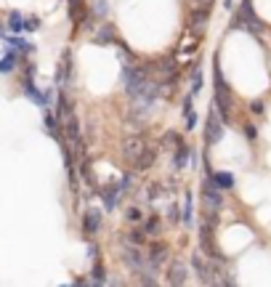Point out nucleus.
I'll use <instances>...</instances> for the list:
<instances>
[{"instance_id": "obj_1", "label": "nucleus", "mask_w": 271, "mask_h": 287, "mask_svg": "<svg viewBox=\"0 0 271 287\" xmlns=\"http://www.w3.org/2000/svg\"><path fill=\"white\" fill-rule=\"evenodd\" d=\"M221 112L223 123H229L231 117V90L226 85V80H223V72H221V64L216 61V104H213Z\"/></svg>"}, {"instance_id": "obj_2", "label": "nucleus", "mask_w": 271, "mask_h": 287, "mask_svg": "<svg viewBox=\"0 0 271 287\" xmlns=\"http://www.w3.org/2000/svg\"><path fill=\"white\" fill-rule=\"evenodd\" d=\"M231 27H239V30H247V32H253V35H258L260 30H263V24H260V19L255 16L253 3H250V0H242V6H239V11L234 16V22H231Z\"/></svg>"}, {"instance_id": "obj_3", "label": "nucleus", "mask_w": 271, "mask_h": 287, "mask_svg": "<svg viewBox=\"0 0 271 287\" xmlns=\"http://www.w3.org/2000/svg\"><path fill=\"white\" fill-rule=\"evenodd\" d=\"M146 80H149V69H146V67L125 64V69H123V88H125V93H128V96H133Z\"/></svg>"}, {"instance_id": "obj_4", "label": "nucleus", "mask_w": 271, "mask_h": 287, "mask_svg": "<svg viewBox=\"0 0 271 287\" xmlns=\"http://www.w3.org/2000/svg\"><path fill=\"white\" fill-rule=\"evenodd\" d=\"M123 263L128 266L130 274H141L144 266H146V250L136 242H128L123 247Z\"/></svg>"}, {"instance_id": "obj_5", "label": "nucleus", "mask_w": 271, "mask_h": 287, "mask_svg": "<svg viewBox=\"0 0 271 287\" xmlns=\"http://www.w3.org/2000/svg\"><path fill=\"white\" fill-rule=\"evenodd\" d=\"M165 263H167V245H165V242H154V245H149L144 271L157 274V271H162V266H165Z\"/></svg>"}, {"instance_id": "obj_6", "label": "nucleus", "mask_w": 271, "mask_h": 287, "mask_svg": "<svg viewBox=\"0 0 271 287\" xmlns=\"http://www.w3.org/2000/svg\"><path fill=\"white\" fill-rule=\"evenodd\" d=\"M223 117L216 107H210V112H208V125H205V141L208 144H218L221 138H223Z\"/></svg>"}, {"instance_id": "obj_7", "label": "nucleus", "mask_w": 271, "mask_h": 287, "mask_svg": "<svg viewBox=\"0 0 271 287\" xmlns=\"http://www.w3.org/2000/svg\"><path fill=\"white\" fill-rule=\"evenodd\" d=\"M202 202H205V210H213V213H218V210L223 208V194H221V189H218L210 178H205Z\"/></svg>"}, {"instance_id": "obj_8", "label": "nucleus", "mask_w": 271, "mask_h": 287, "mask_svg": "<svg viewBox=\"0 0 271 287\" xmlns=\"http://www.w3.org/2000/svg\"><path fill=\"white\" fill-rule=\"evenodd\" d=\"M8 27H11V32H32L40 27L37 19H27L22 11H11L8 14Z\"/></svg>"}, {"instance_id": "obj_9", "label": "nucleus", "mask_w": 271, "mask_h": 287, "mask_svg": "<svg viewBox=\"0 0 271 287\" xmlns=\"http://www.w3.org/2000/svg\"><path fill=\"white\" fill-rule=\"evenodd\" d=\"M99 229H101V208L88 205L85 213H82V231L88 237H93V234H99Z\"/></svg>"}, {"instance_id": "obj_10", "label": "nucleus", "mask_w": 271, "mask_h": 287, "mask_svg": "<svg viewBox=\"0 0 271 287\" xmlns=\"http://www.w3.org/2000/svg\"><path fill=\"white\" fill-rule=\"evenodd\" d=\"M144 149H146V141H144V138H141V136H130L128 141H125V146H123V154H125V160L133 165V162L138 160V154H141Z\"/></svg>"}, {"instance_id": "obj_11", "label": "nucleus", "mask_w": 271, "mask_h": 287, "mask_svg": "<svg viewBox=\"0 0 271 287\" xmlns=\"http://www.w3.org/2000/svg\"><path fill=\"white\" fill-rule=\"evenodd\" d=\"M120 186H117V181L115 183H107L104 189H101V200H104V208H107V213H112L117 208V202H120Z\"/></svg>"}, {"instance_id": "obj_12", "label": "nucleus", "mask_w": 271, "mask_h": 287, "mask_svg": "<svg viewBox=\"0 0 271 287\" xmlns=\"http://www.w3.org/2000/svg\"><path fill=\"white\" fill-rule=\"evenodd\" d=\"M189 271H186V263L184 261H170L167 266V284H184Z\"/></svg>"}, {"instance_id": "obj_13", "label": "nucleus", "mask_w": 271, "mask_h": 287, "mask_svg": "<svg viewBox=\"0 0 271 287\" xmlns=\"http://www.w3.org/2000/svg\"><path fill=\"white\" fill-rule=\"evenodd\" d=\"M154 160H157V149L146 144V149L138 154V160L133 162V170H136V173H144V170H149V168L154 165Z\"/></svg>"}, {"instance_id": "obj_14", "label": "nucleus", "mask_w": 271, "mask_h": 287, "mask_svg": "<svg viewBox=\"0 0 271 287\" xmlns=\"http://www.w3.org/2000/svg\"><path fill=\"white\" fill-rule=\"evenodd\" d=\"M205 27H208V8H194V14H192V19H189V30L192 35H200L205 32Z\"/></svg>"}, {"instance_id": "obj_15", "label": "nucleus", "mask_w": 271, "mask_h": 287, "mask_svg": "<svg viewBox=\"0 0 271 287\" xmlns=\"http://www.w3.org/2000/svg\"><path fill=\"white\" fill-rule=\"evenodd\" d=\"M6 43H8V48H16L19 53H24V56H27V53H32L35 51V45L30 43V40H27V38H22V32H14V35H6V38H3Z\"/></svg>"}, {"instance_id": "obj_16", "label": "nucleus", "mask_w": 271, "mask_h": 287, "mask_svg": "<svg viewBox=\"0 0 271 287\" xmlns=\"http://www.w3.org/2000/svg\"><path fill=\"white\" fill-rule=\"evenodd\" d=\"M120 38H117V32L112 30V24H101L99 30H96V38H93V43L96 45H115Z\"/></svg>"}, {"instance_id": "obj_17", "label": "nucleus", "mask_w": 271, "mask_h": 287, "mask_svg": "<svg viewBox=\"0 0 271 287\" xmlns=\"http://www.w3.org/2000/svg\"><path fill=\"white\" fill-rule=\"evenodd\" d=\"M208 178H210L213 183H216V186H218L221 192L234 189V175L226 173V170H213V173H208Z\"/></svg>"}, {"instance_id": "obj_18", "label": "nucleus", "mask_w": 271, "mask_h": 287, "mask_svg": "<svg viewBox=\"0 0 271 287\" xmlns=\"http://www.w3.org/2000/svg\"><path fill=\"white\" fill-rule=\"evenodd\" d=\"M189 154H192V146L189 144H178L175 146V154H173V165H175V170H181V168H186L189 165Z\"/></svg>"}, {"instance_id": "obj_19", "label": "nucleus", "mask_w": 271, "mask_h": 287, "mask_svg": "<svg viewBox=\"0 0 271 287\" xmlns=\"http://www.w3.org/2000/svg\"><path fill=\"white\" fill-rule=\"evenodd\" d=\"M141 229H144V234H146L149 239L160 237V234H162V221H160V216H149L144 224H141Z\"/></svg>"}, {"instance_id": "obj_20", "label": "nucleus", "mask_w": 271, "mask_h": 287, "mask_svg": "<svg viewBox=\"0 0 271 287\" xmlns=\"http://www.w3.org/2000/svg\"><path fill=\"white\" fill-rule=\"evenodd\" d=\"M56 82H59V85H69V82H72V56H69V53H64V64L59 67Z\"/></svg>"}, {"instance_id": "obj_21", "label": "nucleus", "mask_w": 271, "mask_h": 287, "mask_svg": "<svg viewBox=\"0 0 271 287\" xmlns=\"http://www.w3.org/2000/svg\"><path fill=\"white\" fill-rule=\"evenodd\" d=\"M19 56H22V53H19L16 48H8L6 51V56L0 59V75H6V72H11L16 64H19Z\"/></svg>"}, {"instance_id": "obj_22", "label": "nucleus", "mask_w": 271, "mask_h": 287, "mask_svg": "<svg viewBox=\"0 0 271 287\" xmlns=\"http://www.w3.org/2000/svg\"><path fill=\"white\" fill-rule=\"evenodd\" d=\"M192 208H194V197H192V192H186L184 194V213H181V224L186 229H192Z\"/></svg>"}, {"instance_id": "obj_23", "label": "nucleus", "mask_w": 271, "mask_h": 287, "mask_svg": "<svg viewBox=\"0 0 271 287\" xmlns=\"http://www.w3.org/2000/svg\"><path fill=\"white\" fill-rule=\"evenodd\" d=\"M117 186H120V194H130L136 186V175L133 173H123L120 175V181H117Z\"/></svg>"}, {"instance_id": "obj_24", "label": "nucleus", "mask_w": 271, "mask_h": 287, "mask_svg": "<svg viewBox=\"0 0 271 287\" xmlns=\"http://www.w3.org/2000/svg\"><path fill=\"white\" fill-rule=\"evenodd\" d=\"M43 123H45V131H48L53 138H59V117H56L53 112H45V120H43ZM59 141H61V138H59Z\"/></svg>"}, {"instance_id": "obj_25", "label": "nucleus", "mask_w": 271, "mask_h": 287, "mask_svg": "<svg viewBox=\"0 0 271 287\" xmlns=\"http://www.w3.org/2000/svg\"><path fill=\"white\" fill-rule=\"evenodd\" d=\"M91 11H93V16H96V19L104 22L107 16H109V3H107V0H93Z\"/></svg>"}, {"instance_id": "obj_26", "label": "nucleus", "mask_w": 271, "mask_h": 287, "mask_svg": "<svg viewBox=\"0 0 271 287\" xmlns=\"http://www.w3.org/2000/svg\"><path fill=\"white\" fill-rule=\"evenodd\" d=\"M91 282H93V284H107V282H109V279H107V271H104L99 263L93 266V271H91Z\"/></svg>"}, {"instance_id": "obj_27", "label": "nucleus", "mask_w": 271, "mask_h": 287, "mask_svg": "<svg viewBox=\"0 0 271 287\" xmlns=\"http://www.w3.org/2000/svg\"><path fill=\"white\" fill-rule=\"evenodd\" d=\"M69 14H72V19L77 22V24L85 19V11L80 8V0H69Z\"/></svg>"}, {"instance_id": "obj_28", "label": "nucleus", "mask_w": 271, "mask_h": 287, "mask_svg": "<svg viewBox=\"0 0 271 287\" xmlns=\"http://www.w3.org/2000/svg\"><path fill=\"white\" fill-rule=\"evenodd\" d=\"M197 123H200L197 112H194V109H189V112L184 115V128H186V131H192V128H197Z\"/></svg>"}, {"instance_id": "obj_29", "label": "nucleus", "mask_w": 271, "mask_h": 287, "mask_svg": "<svg viewBox=\"0 0 271 287\" xmlns=\"http://www.w3.org/2000/svg\"><path fill=\"white\" fill-rule=\"evenodd\" d=\"M200 90H202V69L197 67V72H194V80H192V90H189V93H192V96H197Z\"/></svg>"}, {"instance_id": "obj_30", "label": "nucleus", "mask_w": 271, "mask_h": 287, "mask_svg": "<svg viewBox=\"0 0 271 287\" xmlns=\"http://www.w3.org/2000/svg\"><path fill=\"white\" fill-rule=\"evenodd\" d=\"M167 218H170L173 224H178V221H181V208H178V205H173V202H170V208H167Z\"/></svg>"}, {"instance_id": "obj_31", "label": "nucleus", "mask_w": 271, "mask_h": 287, "mask_svg": "<svg viewBox=\"0 0 271 287\" xmlns=\"http://www.w3.org/2000/svg\"><path fill=\"white\" fill-rule=\"evenodd\" d=\"M125 218L128 221H138V218H141V210H138V208H128L125 210Z\"/></svg>"}, {"instance_id": "obj_32", "label": "nucleus", "mask_w": 271, "mask_h": 287, "mask_svg": "<svg viewBox=\"0 0 271 287\" xmlns=\"http://www.w3.org/2000/svg\"><path fill=\"white\" fill-rule=\"evenodd\" d=\"M192 6H194V8H210L213 0H192Z\"/></svg>"}, {"instance_id": "obj_33", "label": "nucleus", "mask_w": 271, "mask_h": 287, "mask_svg": "<svg viewBox=\"0 0 271 287\" xmlns=\"http://www.w3.org/2000/svg\"><path fill=\"white\" fill-rule=\"evenodd\" d=\"M250 109H253L255 115H260V112H263V104H260V101H253V104H250Z\"/></svg>"}, {"instance_id": "obj_34", "label": "nucleus", "mask_w": 271, "mask_h": 287, "mask_svg": "<svg viewBox=\"0 0 271 287\" xmlns=\"http://www.w3.org/2000/svg\"><path fill=\"white\" fill-rule=\"evenodd\" d=\"M245 133H247V138H250V141H253V138L258 136V131H255L253 125H247V128H245Z\"/></svg>"}, {"instance_id": "obj_35", "label": "nucleus", "mask_w": 271, "mask_h": 287, "mask_svg": "<svg viewBox=\"0 0 271 287\" xmlns=\"http://www.w3.org/2000/svg\"><path fill=\"white\" fill-rule=\"evenodd\" d=\"M3 38H6V27L0 24V40H3Z\"/></svg>"}]
</instances>
